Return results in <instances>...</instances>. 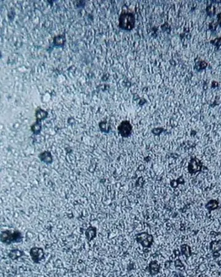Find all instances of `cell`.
<instances>
[{
    "mask_svg": "<svg viewBox=\"0 0 221 277\" xmlns=\"http://www.w3.org/2000/svg\"><path fill=\"white\" fill-rule=\"evenodd\" d=\"M135 25V17L132 13L123 11L119 18V27L122 30L130 31Z\"/></svg>",
    "mask_w": 221,
    "mask_h": 277,
    "instance_id": "1",
    "label": "cell"
},
{
    "mask_svg": "<svg viewBox=\"0 0 221 277\" xmlns=\"http://www.w3.org/2000/svg\"><path fill=\"white\" fill-rule=\"evenodd\" d=\"M23 240V236L18 230H7L1 232L0 240L3 243L10 245L14 243H20Z\"/></svg>",
    "mask_w": 221,
    "mask_h": 277,
    "instance_id": "2",
    "label": "cell"
},
{
    "mask_svg": "<svg viewBox=\"0 0 221 277\" xmlns=\"http://www.w3.org/2000/svg\"><path fill=\"white\" fill-rule=\"evenodd\" d=\"M136 240L138 243L141 244L144 248H150L153 243L152 236L146 232L138 234Z\"/></svg>",
    "mask_w": 221,
    "mask_h": 277,
    "instance_id": "3",
    "label": "cell"
},
{
    "mask_svg": "<svg viewBox=\"0 0 221 277\" xmlns=\"http://www.w3.org/2000/svg\"><path fill=\"white\" fill-rule=\"evenodd\" d=\"M117 130L122 137H128L132 133L133 127L129 121H123L118 126Z\"/></svg>",
    "mask_w": 221,
    "mask_h": 277,
    "instance_id": "4",
    "label": "cell"
},
{
    "mask_svg": "<svg viewBox=\"0 0 221 277\" xmlns=\"http://www.w3.org/2000/svg\"><path fill=\"white\" fill-rule=\"evenodd\" d=\"M30 254L32 260L34 263L38 264L40 261L44 259L45 254L42 248L38 247H33L30 249Z\"/></svg>",
    "mask_w": 221,
    "mask_h": 277,
    "instance_id": "5",
    "label": "cell"
},
{
    "mask_svg": "<svg viewBox=\"0 0 221 277\" xmlns=\"http://www.w3.org/2000/svg\"><path fill=\"white\" fill-rule=\"evenodd\" d=\"M201 168H202V164L201 161L197 158H192L190 161L188 165V171L191 174H195L201 170Z\"/></svg>",
    "mask_w": 221,
    "mask_h": 277,
    "instance_id": "6",
    "label": "cell"
},
{
    "mask_svg": "<svg viewBox=\"0 0 221 277\" xmlns=\"http://www.w3.org/2000/svg\"><path fill=\"white\" fill-rule=\"evenodd\" d=\"M39 158L42 162L46 164H51L53 162L52 154L49 151H45L39 155Z\"/></svg>",
    "mask_w": 221,
    "mask_h": 277,
    "instance_id": "7",
    "label": "cell"
},
{
    "mask_svg": "<svg viewBox=\"0 0 221 277\" xmlns=\"http://www.w3.org/2000/svg\"><path fill=\"white\" fill-rule=\"evenodd\" d=\"M24 255H25V253L23 251H20V250L18 249H14V250H11L9 254V256L11 259L17 260V259L20 258V257Z\"/></svg>",
    "mask_w": 221,
    "mask_h": 277,
    "instance_id": "8",
    "label": "cell"
},
{
    "mask_svg": "<svg viewBox=\"0 0 221 277\" xmlns=\"http://www.w3.org/2000/svg\"><path fill=\"white\" fill-rule=\"evenodd\" d=\"M160 267L156 261L152 262L149 265V271L152 275H155L159 272Z\"/></svg>",
    "mask_w": 221,
    "mask_h": 277,
    "instance_id": "9",
    "label": "cell"
},
{
    "mask_svg": "<svg viewBox=\"0 0 221 277\" xmlns=\"http://www.w3.org/2000/svg\"><path fill=\"white\" fill-rule=\"evenodd\" d=\"M86 237L87 238V239L88 241H91L92 239L96 237V229L95 227H89L87 231H86Z\"/></svg>",
    "mask_w": 221,
    "mask_h": 277,
    "instance_id": "10",
    "label": "cell"
},
{
    "mask_svg": "<svg viewBox=\"0 0 221 277\" xmlns=\"http://www.w3.org/2000/svg\"><path fill=\"white\" fill-rule=\"evenodd\" d=\"M219 206V203L216 199H212L208 201L206 205V209H208L209 211L215 210L218 208Z\"/></svg>",
    "mask_w": 221,
    "mask_h": 277,
    "instance_id": "11",
    "label": "cell"
},
{
    "mask_svg": "<svg viewBox=\"0 0 221 277\" xmlns=\"http://www.w3.org/2000/svg\"><path fill=\"white\" fill-rule=\"evenodd\" d=\"M47 116V113L41 109H38L36 111V117L38 121H41Z\"/></svg>",
    "mask_w": 221,
    "mask_h": 277,
    "instance_id": "12",
    "label": "cell"
},
{
    "mask_svg": "<svg viewBox=\"0 0 221 277\" xmlns=\"http://www.w3.org/2000/svg\"><path fill=\"white\" fill-rule=\"evenodd\" d=\"M207 65H208V64L205 61L200 60L199 62H197L195 64V68L197 71L200 72V71L203 70H204V69L206 68V67H207Z\"/></svg>",
    "mask_w": 221,
    "mask_h": 277,
    "instance_id": "13",
    "label": "cell"
},
{
    "mask_svg": "<svg viewBox=\"0 0 221 277\" xmlns=\"http://www.w3.org/2000/svg\"><path fill=\"white\" fill-rule=\"evenodd\" d=\"M206 14H208V16H209V17L214 16L215 14H216V7L213 5H208L206 7Z\"/></svg>",
    "mask_w": 221,
    "mask_h": 277,
    "instance_id": "14",
    "label": "cell"
},
{
    "mask_svg": "<svg viewBox=\"0 0 221 277\" xmlns=\"http://www.w3.org/2000/svg\"><path fill=\"white\" fill-rule=\"evenodd\" d=\"M41 129V121H38L34 123V124L32 126V130L34 134H38L40 133V131Z\"/></svg>",
    "mask_w": 221,
    "mask_h": 277,
    "instance_id": "15",
    "label": "cell"
},
{
    "mask_svg": "<svg viewBox=\"0 0 221 277\" xmlns=\"http://www.w3.org/2000/svg\"><path fill=\"white\" fill-rule=\"evenodd\" d=\"M181 251H182V252H183V254H185L187 257L190 256V255H191V254L190 247L189 246L186 245H184L183 246H181Z\"/></svg>",
    "mask_w": 221,
    "mask_h": 277,
    "instance_id": "16",
    "label": "cell"
},
{
    "mask_svg": "<svg viewBox=\"0 0 221 277\" xmlns=\"http://www.w3.org/2000/svg\"><path fill=\"white\" fill-rule=\"evenodd\" d=\"M100 128L102 130V131L104 133H108L109 132V125L106 121H102L100 123L99 125Z\"/></svg>",
    "mask_w": 221,
    "mask_h": 277,
    "instance_id": "17",
    "label": "cell"
},
{
    "mask_svg": "<svg viewBox=\"0 0 221 277\" xmlns=\"http://www.w3.org/2000/svg\"><path fill=\"white\" fill-rule=\"evenodd\" d=\"M211 44H212L213 46H215L218 49H219L221 46V37H218L216 38L215 39L212 40L210 41Z\"/></svg>",
    "mask_w": 221,
    "mask_h": 277,
    "instance_id": "18",
    "label": "cell"
},
{
    "mask_svg": "<svg viewBox=\"0 0 221 277\" xmlns=\"http://www.w3.org/2000/svg\"><path fill=\"white\" fill-rule=\"evenodd\" d=\"M184 179H183V178H180L178 179V180H173V181L171 182V186L172 187H173V188H176L177 186H178V184H182V183H184Z\"/></svg>",
    "mask_w": 221,
    "mask_h": 277,
    "instance_id": "19",
    "label": "cell"
},
{
    "mask_svg": "<svg viewBox=\"0 0 221 277\" xmlns=\"http://www.w3.org/2000/svg\"><path fill=\"white\" fill-rule=\"evenodd\" d=\"M218 22H216L215 20H213L210 24H209V28L211 31H215L218 27Z\"/></svg>",
    "mask_w": 221,
    "mask_h": 277,
    "instance_id": "20",
    "label": "cell"
},
{
    "mask_svg": "<svg viewBox=\"0 0 221 277\" xmlns=\"http://www.w3.org/2000/svg\"><path fill=\"white\" fill-rule=\"evenodd\" d=\"M164 128H154L152 131V133L154 134V135H156V136H159L160 134L163 132V131H164Z\"/></svg>",
    "mask_w": 221,
    "mask_h": 277,
    "instance_id": "21",
    "label": "cell"
},
{
    "mask_svg": "<svg viewBox=\"0 0 221 277\" xmlns=\"http://www.w3.org/2000/svg\"><path fill=\"white\" fill-rule=\"evenodd\" d=\"M217 19H218V24L221 27V13H219L217 15Z\"/></svg>",
    "mask_w": 221,
    "mask_h": 277,
    "instance_id": "22",
    "label": "cell"
}]
</instances>
